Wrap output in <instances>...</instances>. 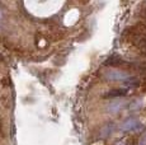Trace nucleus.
Wrapping results in <instances>:
<instances>
[{"label": "nucleus", "instance_id": "f257e3e1", "mask_svg": "<svg viewBox=\"0 0 146 145\" xmlns=\"http://www.w3.org/2000/svg\"><path fill=\"white\" fill-rule=\"evenodd\" d=\"M141 127V124L139 122L137 118H128L123 122L122 130L123 131H136Z\"/></svg>", "mask_w": 146, "mask_h": 145}, {"label": "nucleus", "instance_id": "f03ea898", "mask_svg": "<svg viewBox=\"0 0 146 145\" xmlns=\"http://www.w3.org/2000/svg\"><path fill=\"white\" fill-rule=\"evenodd\" d=\"M107 78L111 80H119V82H123L126 83L128 79H130V76H128L127 74H125V72H121V71H111L107 74Z\"/></svg>", "mask_w": 146, "mask_h": 145}, {"label": "nucleus", "instance_id": "7ed1b4c3", "mask_svg": "<svg viewBox=\"0 0 146 145\" xmlns=\"http://www.w3.org/2000/svg\"><path fill=\"white\" fill-rule=\"evenodd\" d=\"M113 129H114V125L112 124V122L104 125V126L102 127V130H100V136H102V138H107V136H109L112 134V131H113Z\"/></svg>", "mask_w": 146, "mask_h": 145}, {"label": "nucleus", "instance_id": "20e7f679", "mask_svg": "<svg viewBox=\"0 0 146 145\" xmlns=\"http://www.w3.org/2000/svg\"><path fill=\"white\" fill-rule=\"evenodd\" d=\"M126 93H127L126 89H113V90H111L109 93H107L106 97H122V96H125Z\"/></svg>", "mask_w": 146, "mask_h": 145}, {"label": "nucleus", "instance_id": "39448f33", "mask_svg": "<svg viewBox=\"0 0 146 145\" xmlns=\"http://www.w3.org/2000/svg\"><path fill=\"white\" fill-rule=\"evenodd\" d=\"M139 145H146V131L142 132L141 138H140V140H139Z\"/></svg>", "mask_w": 146, "mask_h": 145}, {"label": "nucleus", "instance_id": "423d86ee", "mask_svg": "<svg viewBox=\"0 0 146 145\" xmlns=\"http://www.w3.org/2000/svg\"><path fill=\"white\" fill-rule=\"evenodd\" d=\"M3 18V14H1V10H0V19Z\"/></svg>", "mask_w": 146, "mask_h": 145}]
</instances>
